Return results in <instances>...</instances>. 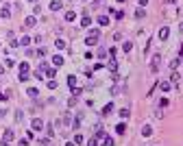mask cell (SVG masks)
I'll return each instance as SVG.
<instances>
[{
    "mask_svg": "<svg viewBox=\"0 0 183 146\" xmlns=\"http://www.w3.org/2000/svg\"><path fill=\"white\" fill-rule=\"evenodd\" d=\"M98 39H100V31L98 29H89L87 31V37H85V44H87V46H96V44H98Z\"/></svg>",
    "mask_w": 183,
    "mask_h": 146,
    "instance_id": "6da1fadb",
    "label": "cell"
},
{
    "mask_svg": "<svg viewBox=\"0 0 183 146\" xmlns=\"http://www.w3.org/2000/svg\"><path fill=\"white\" fill-rule=\"evenodd\" d=\"M18 70H20V74H18V78H20V81H26V78L31 76V68H29V63H26V61H22L20 65H18Z\"/></svg>",
    "mask_w": 183,
    "mask_h": 146,
    "instance_id": "7a4b0ae2",
    "label": "cell"
},
{
    "mask_svg": "<svg viewBox=\"0 0 183 146\" xmlns=\"http://www.w3.org/2000/svg\"><path fill=\"white\" fill-rule=\"evenodd\" d=\"M159 65H161V55H153V61H150V72H159Z\"/></svg>",
    "mask_w": 183,
    "mask_h": 146,
    "instance_id": "3957f363",
    "label": "cell"
},
{
    "mask_svg": "<svg viewBox=\"0 0 183 146\" xmlns=\"http://www.w3.org/2000/svg\"><path fill=\"white\" fill-rule=\"evenodd\" d=\"M44 127H46V124H44V120H39V118H35V120L31 122V131H35V133H39Z\"/></svg>",
    "mask_w": 183,
    "mask_h": 146,
    "instance_id": "277c9868",
    "label": "cell"
},
{
    "mask_svg": "<svg viewBox=\"0 0 183 146\" xmlns=\"http://www.w3.org/2000/svg\"><path fill=\"white\" fill-rule=\"evenodd\" d=\"M15 137V133H13V129H5V133H2V144H9L11 140Z\"/></svg>",
    "mask_w": 183,
    "mask_h": 146,
    "instance_id": "5b68a950",
    "label": "cell"
},
{
    "mask_svg": "<svg viewBox=\"0 0 183 146\" xmlns=\"http://www.w3.org/2000/svg\"><path fill=\"white\" fill-rule=\"evenodd\" d=\"M35 24H37V20H35V15H29V18L24 20V29H33Z\"/></svg>",
    "mask_w": 183,
    "mask_h": 146,
    "instance_id": "8992f818",
    "label": "cell"
},
{
    "mask_svg": "<svg viewBox=\"0 0 183 146\" xmlns=\"http://www.w3.org/2000/svg\"><path fill=\"white\" fill-rule=\"evenodd\" d=\"M168 35H170L168 26H161V29H159V39H161V42H163V39H168Z\"/></svg>",
    "mask_w": 183,
    "mask_h": 146,
    "instance_id": "52a82bcc",
    "label": "cell"
},
{
    "mask_svg": "<svg viewBox=\"0 0 183 146\" xmlns=\"http://www.w3.org/2000/svg\"><path fill=\"white\" fill-rule=\"evenodd\" d=\"M107 68H109V72H111V74H114V72H118V63H116V59H114V57L109 59V63H107Z\"/></svg>",
    "mask_w": 183,
    "mask_h": 146,
    "instance_id": "ba28073f",
    "label": "cell"
},
{
    "mask_svg": "<svg viewBox=\"0 0 183 146\" xmlns=\"http://www.w3.org/2000/svg\"><path fill=\"white\" fill-rule=\"evenodd\" d=\"M61 7H63L61 0H52V2H50V11H61Z\"/></svg>",
    "mask_w": 183,
    "mask_h": 146,
    "instance_id": "9c48e42d",
    "label": "cell"
},
{
    "mask_svg": "<svg viewBox=\"0 0 183 146\" xmlns=\"http://www.w3.org/2000/svg\"><path fill=\"white\" fill-rule=\"evenodd\" d=\"M114 102H107V105H105V107H103V111H100V113H103V116H109V113H111V111H114Z\"/></svg>",
    "mask_w": 183,
    "mask_h": 146,
    "instance_id": "30bf717a",
    "label": "cell"
},
{
    "mask_svg": "<svg viewBox=\"0 0 183 146\" xmlns=\"http://www.w3.org/2000/svg\"><path fill=\"white\" fill-rule=\"evenodd\" d=\"M0 18H2V20H9V18H11L9 7H2V9H0Z\"/></svg>",
    "mask_w": 183,
    "mask_h": 146,
    "instance_id": "8fae6325",
    "label": "cell"
},
{
    "mask_svg": "<svg viewBox=\"0 0 183 146\" xmlns=\"http://www.w3.org/2000/svg\"><path fill=\"white\" fill-rule=\"evenodd\" d=\"M116 133H118V135H124V133H127V124H124V122L116 124Z\"/></svg>",
    "mask_w": 183,
    "mask_h": 146,
    "instance_id": "7c38bea8",
    "label": "cell"
},
{
    "mask_svg": "<svg viewBox=\"0 0 183 146\" xmlns=\"http://www.w3.org/2000/svg\"><path fill=\"white\" fill-rule=\"evenodd\" d=\"M98 24H100V26H109V24H111L109 15H100V18H98Z\"/></svg>",
    "mask_w": 183,
    "mask_h": 146,
    "instance_id": "4fadbf2b",
    "label": "cell"
},
{
    "mask_svg": "<svg viewBox=\"0 0 183 146\" xmlns=\"http://www.w3.org/2000/svg\"><path fill=\"white\" fill-rule=\"evenodd\" d=\"M142 135L144 137H150V135H153V129H150L148 124H144V127H142Z\"/></svg>",
    "mask_w": 183,
    "mask_h": 146,
    "instance_id": "5bb4252c",
    "label": "cell"
},
{
    "mask_svg": "<svg viewBox=\"0 0 183 146\" xmlns=\"http://www.w3.org/2000/svg\"><path fill=\"white\" fill-rule=\"evenodd\" d=\"M135 18H137V20H144V18H146V9H144V7H139V9L135 11Z\"/></svg>",
    "mask_w": 183,
    "mask_h": 146,
    "instance_id": "9a60e30c",
    "label": "cell"
},
{
    "mask_svg": "<svg viewBox=\"0 0 183 146\" xmlns=\"http://www.w3.org/2000/svg\"><path fill=\"white\" fill-rule=\"evenodd\" d=\"M100 146H114V137H111V135H105V137H103V144H100Z\"/></svg>",
    "mask_w": 183,
    "mask_h": 146,
    "instance_id": "2e32d148",
    "label": "cell"
},
{
    "mask_svg": "<svg viewBox=\"0 0 183 146\" xmlns=\"http://www.w3.org/2000/svg\"><path fill=\"white\" fill-rule=\"evenodd\" d=\"M74 20H76L74 11H65V22H74Z\"/></svg>",
    "mask_w": 183,
    "mask_h": 146,
    "instance_id": "e0dca14e",
    "label": "cell"
},
{
    "mask_svg": "<svg viewBox=\"0 0 183 146\" xmlns=\"http://www.w3.org/2000/svg\"><path fill=\"white\" fill-rule=\"evenodd\" d=\"M52 65H54V68L63 65V57H59V55H57V57H52Z\"/></svg>",
    "mask_w": 183,
    "mask_h": 146,
    "instance_id": "ac0fdd59",
    "label": "cell"
},
{
    "mask_svg": "<svg viewBox=\"0 0 183 146\" xmlns=\"http://www.w3.org/2000/svg\"><path fill=\"white\" fill-rule=\"evenodd\" d=\"M26 92H29V96H31V98H37V96H39V89H37V87H29Z\"/></svg>",
    "mask_w": 183,
    "mask_h": 146,
    "instance_id": "d6986e66",
    "label": "cell"
},
{
    "mask_svg": "<svg viewBox=\"0 0 183 146\" xmlns=\"http://www.w3.org/2000/svg\"><path fill=\"white\" fill-rule=\"evenodd\" d=\"M44 76H48V78H54V76H57V70H54V68H48V70L44 72Z\"/></svg>",
    "mask_w": 183,
    "mask_h": 146,
    "instance_id": "ffe728a7",
    "label": "cell"
},
{
    "mask_svg": "<svg viewBox=\"0 0 183 146\" xmlns=\"http://www.w3.org/2000/svg\"><path fill=\"white\" fill-rule=\"evenodd\" d=\"M89 24H92V20H89V15H83V20H81V26H83V29H87Z\"/></svg>",
    "mask_w": 183,
    "mask_h": 146,
    "instance_id": "44dd1931",
    "label": "cell"
},
{
    "mask_svg": "<svg viewBox=\"0 0 183 146\" xmlns=\"http://www.w3.org/2000/svg\"><path fill=\"white\" fill-rule=\"evenodd\" d=\"M122 50H124V53H131V50H133V42H124V44H122Z\"/></svg>",
    "mask_w": 183,
    "mask_h": 146,
    "instance_id": "7402d4cb",
    "label": "cell"
},
{
    "mask_svg": "<svg viewBox=\"0 0 183 146\" xmlns=\"http://www.w3.org/2000/svg\"><path fill=\"white\" fill-rule=\"evenodd\" d=\"M68 85H70V89L76 87V76H74V74H70V76H68Z\"/></svg>",
    "mask_w": 183,
    "mask_h": 146,
    "instance_id": "603a6c76",
    "label": "cell"
},
{
    "mask_svg": "<svg viewBox=\"0 0 183 146\" xmlns=\"http://www.w3.org/2000/svg\"><path fill=\"white\" fill-rule=\"evenodd\" d=\"M159 89H161V92H168V89H170V83L168 81H161V83H159Z\"/></svg>",
    "mask_w": 183,
    "mask_h": 146,
    "instance_id": "cb8c5ba5",
    "label": "cell"
},
{
    "mask_svg": "<svg viewBox=\"0 0 183 146\" xmlns=\"http://www.w3.org/2000/svg\"><path fill=\"white\" fill-rule=\"evenodd\" d=\"M129 116H131V111H129V109H120V118H122V120H127Z\"/></svg>",
    "mask_w": 183,
    "mask_h": 146,
    "instance_id": "d4e9b609",
    "label": "cell"
},
{
    "mask_svg": "<svg viewBox=\"0 0 183 146\" xmlns=\"http://www.w3.org/2000/svg\"><path fill=\"white\" fill-rule=\"evenodd\" d=\"M179 63H181V59H179V57H177V59H172V61H170V68L177 70V68H179Z\"/></svg>",
    "mask_w": 183,
    "mask_h": 146,
    "instance_id": "484cf974",
    "label": "cell"
},
{
    "mask_svg": "<svg viewBox=\"0 0 183 146\" xmlns=\"http://www.w3.org/2000/svg\"><path fill=\"white\" fill-rule=\"evenodd\" d=\"M29 44H31V37H26V35L20 37V46H29Z\"/></svg>",
    "mask_w": 183,
    "mask_h": 146,
    "instance_id": "4316f807",
    "label": "cell"
},
{
    "mask_svg": "<svg viewBox=\"0 0 183 146\" xmlns=\"http://www.w3.org/2000/svg\"><path fill=\"white\" fill-rule=\"evenodd\" d=\"M54 46H57L59 50H63V48H65V42H63V39H57V42H54Z\"/></svg>",
    "mask_w": 183,
    "mask_h": 146,
    "instance_id": "83f0119b",
    "label": "cell"
},
{
    "mask_svg": "<svg viewBox=\"0 0 183 146\" xmlns=\"http://www.w3.org/2000/svg\"><path fill=\"white\" fill-rule=\"evenodd\" d=\"M70 127H72V129H79V127H81V118H74V120H72V124H70Z\"/></svg>",
    "mask_w": 183,
    "mask_h": 146,
    "instance_id": "f1b7e54d",
    "label": "cell"
},
{
    "mask_svg": "<svg viewBox=\"0 0 183 146\" xmlns=\"http://www.w3.org/2000/svg\"><path fill=\"white\" fill-rule=\"evenodd\" d=\"M74 144H76V146L83 144V135H81V133H76V135H74Z\"/></svg>",
    "mask_w": 183,
    "mask_h": 146,
    "instance_id": "f546056e",
    "label": "cell"
},
{
    "mask_svg": "<svg viewBox=\"0 0 183 146\" xmlns=\"http://www.w3.org/2000/svg\"><path fill=\"white\" fill-rule=\"evenodd\" d=\"M81 94H83L81 87H72V96H81Z\"/></svg>",
    "mask_w": 183,
    "mask_h": 146,
    "instance_id": "4dcf8cb0",
    "label": "cell"
},
{
    "mask_svg": "<svg viewBox=\"0 0 183 146\" xmlns=\"http://www.w3.org/2000/svg\"><path fill=\"white\" fill-rule=\"evenodd\" d=\"M46 133H48V137H52V135H54V129H52V124H48V127H46Z\"/></svg>",
    "mask_w": 183,
    "mask_h": 146,
    "instance_id": "1f68e13d",
    "label": "cell"
},
{
    "mask_svg": "<svg viewBox=\"0 0 183 146\" xmlns=\"http://www.w3.org/2000/svg\"><path fill=\"white\" fill-rule=\"evenodd\" d=\"M39 144L41 146H48L50 144V137H39Z\"/></svg>",
    "mask_w": 183,
    "mask_h": 146,
    "instance_id": "d6a6232c",
    "label": "cell"
},
{
    "mask_svg": "<svg viewBox=\"0 0 183 146\" xmlns=\"http://www.w3.org/2000/svg\"><path fill=\"white\" fill-rule=\"evenodd\" d=\"M170 81H172L174 85H177V83H179V72H172V76H170Z\"/></svg>",
    "mask_w": 183,
    "mask_h": 146,
    "instance_id": "836d02e7",
    "label": "cell"
},
{
    "mask_svg": "<svg viewBox=\"0 0 183 146\" xmlns=\"http://www.w3.org/2000/svg\"><path fill=\"white\" fill-rule=\"evenodd\" d=\"M74 105H76V96H72V98H70V100H68V107L72 109V107H74Z\"/></svg>",
    "mask_w": 183,
    "mask_h": 146,
    "instance_id": "e575fe53",
    "label": "cell"
},
{
    "mask_svg": "<svg viewBox=\"0 0 183 146\" xmlns=\"http://www.w3.org/2000/svg\"><path fill=\"white\" fill-rule=\"evenodd\" d=\"M33 13H35V15H39V13H41V7H39V5H35V7H33Z\"/></svg>",
    "mask_w": 183,
    "mask_h": 146,
    "instance_id": "d590c367",
    "label": "cell"
},
{
    "mask_svg": "<svg viewBox=\"0 0 183 146\" xmlns=\"http://www.w3.org/2000/svg\"><path fill=\"white\" fill-rule=\"evenodd\" d=\"M98 57H100V59H105V57H107V50L100 48V50H98Z\"/></svg>",
    "mask_w": 183,
    "mask_h": 146,
    "instance_id": "8d00e7d4",
    "label": "cell"
},
{
    "mask_svg": "<svg viewBox=\"0 0 183 146\" xmlns=\"http://www.w3.org/2000/svg\"><path fill=\"white\" fill-rule=\"evenodd\" d=\"M48 89H57V81H48Z\"/></svg>",
    "mask_w": 183,
    "mask_h": 146,
    "instance_id": "74e56055",
    "label": "cell"
},
{
    "mask_svg": "<svg viewBox=\"0 0 183 146\" xmlns=\"http://www.w3.org/2000/svg\"><path fill=\"white\" fill-rule=\"evenodd\" d=\"M159 107H168V98H161L159 100Z\"/></svg>",
    "mask_w": 183,
    "mask_h": 146,
    "instance_id": "f35d334b",
    "label": "cell"
},
{
    "mask_svg": "<svg viewBox=\"0 0 183 146\" xmlns=\"http://www.w3.org/2000/svg\"><path fill=\"white\" fill-rule=\"evenodd\" d=\"M35 55H37V57H46V50H44V48H39V50H37Z\"/></svg>",
    "mask_w": 183,
    "mask_h": 146,
    "instance_id": "ab89813d",
    "label": "cell"
},
{
    "mask_svg": "<svg viewBox=\"0 0 183 146\" xmlns=\"http://www.w3.org/2000/svg\"><path fill=\"white\" fill-rule=\"evenodd\" d=\"M87 146H98V140H96V137H92V140H89V144Z\"/></svg>",
    "mask_w": 183,
    "mask_h": 146,
    "instance_id": "60d3db41",
    "label": "cell"
},
{
    "mask_svg": "<svg viewBox=\"0 0 183 146\" xmlns=\"http://www.w3.org/2000/svg\"><path fill=\"white\" fill-rule=\"evenodd\" d=\"M7 98H9V94H0V102H5Z\"/></svg>",
    "mask_w": 183,
    "mask_h": 146,
    "instance_id": "b9f144b4",
    "label": "cell"
},
{
    "mask_svg": "<svg viewBox=\"0 0 183 146\" xmlns=\"http://www.w3.org/2000/svg\"><path fill=\"white\" fill-rule=\"evenodd\" d=\"M166 5H177V0H166Z\"/></svg>",
    "mask_w": 183,
    "mask_h": 146,
    "instance_id": "7bdbcfd3",
    "label": "cell"
},
{
    "mask_svg": "<svg viewBox=\"0 0 183 146\" xmlns=\"http://www.w3.org/2000/svg\"><path fill=\"white\" fill-rule=\"evenodd\" d=\"M20 146H29V142H26V140H20Z\"/></svg>",
    "mask_w": 183,
    "mask_h": 146,
    "instance_id": "ee69618b",
    "label": "cell"
},
{
    "mask_svg": "<svg viewBox=\"0 0 183 146\" xmlns=\"http://www.w3.org/2000/svg\"><path fill=\"white\" fill-rule=\"evenodd\" d=\"M139 5H142V7H146V5H148V0H139Z\"/></svg>",
    "mask_w": 183,
    "mask_h": 146,
    "instance_id": "f6af8a7d",
    "label": "cell"
},
{
    "mask_svg": "<svg viewBox=\"0 0 183 146\" xmlns=\"http://www.w3.org/2000/svg\"><path fill=\"white\" fill-rule=\"evenodd\" d=\"M0 74H5V65L2 63H0Z\"/></svg>",
    "mask_w": 183,
    "mask_h": 146,
    "instance_id": "bcb514c9",
    "label": "cell"
},
{
    "mask_svg": "<svg viewBox=\"0 0 183 146\" xmlns=\"http://www.w3.org/2000/svg\"><path fill=\"white\" fill-rule=\"evenodd\" d=\"M92 2H94V5H100V2H103V0H92Z\"/></svg>",
    "mask_w": 183,
    "mask_h": 146,
    "instance_id": "7dc6e473",
    "label": "cell"
},
{
    "mask_svg": "<svg viewBox=\"0 0 183 146\" xmlns=\"http://www.w3.org/2000/svg\"><path fill=\"white\" fill-rule=\"evenodd\" d=\"M65 146H76V144H74V142H68V144H65Z\"/></svg>",
    "mask_w": 183,
    "mask_h": 146,
    "instance_id": "c3c4849f",
    "label": "cell"
},
{
    "mask_svg": "<svg viewBox=\"0 0 183 146\" xmlns=\"http://www.w3.org/2000/svg\"><path fill=\"white\" fill-rule=\"evenodd\" d=\"M179 59H181V61H183V50H181V53H179Z\"/></svg>",
    "mask_w": 183,
    "mask_h": 146,
    "instance_id": "681fc988",
    "label": "cell"
},
{
    "mask_svg": "<svg viewBox=\"0 0 183 146\" xmlns=\"http://www.w3.org/2000/svg\"><path fill=\"white\" fill-rule=\"evenodd\" d=\"M29 2H37V0H29Z\"/></svg>",
    "mask_w": 183,
    "mask_h": 146,
    "instance_id": "f907efd6",
    "label": "cell"
},
{
    "mask_svg": "<svg viewBox=\"0 0 183 146\" xmlns=\"http://www.w3.org/2000/svg\"><path fill=\"white\" fill-rule=\"evenodd\" d=\"M2 146H7V144H2Z\"/></svg>",
    "mask_w": 183,
    "mask_h": 146,
    "instance_id": "816d5d0a",
    "label": "cell"
},
{
    "mask_svg": "<svg viewBox=\"0 0 183 146\" xmlns=\"http://www.w3.org/2000/svg\"><path fill=\"white\" fill-rule=\"evenodd\" d=\"M0 2H2V0H0Z\"/></svg>",
    "mask_w": 183,
    "mask_h": 146,
    "instance_id": "f5cc1de1",
    "label": "cell"
}]
</instances>
